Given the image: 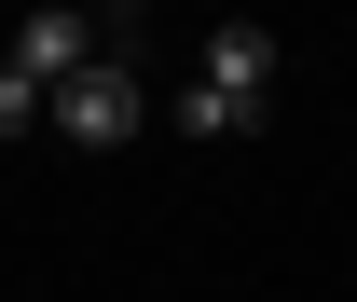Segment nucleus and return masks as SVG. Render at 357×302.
<instances>
[{"mask_svg": "<svg viewBox=\"0 0 357 302\" xmlns=\"http://www.w3.org/2000/svg\"><path fill=\"white\" fill-rule=\"evenodd\" d=\"M151 124V69H137V14H96V55L55 83V124L42 137H69V151H124V137Z\"/></svg>", "mask_w": 357, "mask_h": 302, "instance_id": "2", "label": "nucleus"}, {"mask_svg": "<svg viewBox=\"0 0 357 302\" xmlns=\"http://www.w3.org/2000/svg\"><path fill=\"white\" fill-rule=\"evenodd\" d=\"M0 55H14V69L55 96V83H69V69L96 55V14H28V28H0Z\"/></svg>", "mask_w": 357, "mask_h": 302, "instance_id": "3", "label": "nucleus"}, {"mask_svg": "<svg viewBox=\"0 0 357 302\" xmlns=\"http://www.w3.org/2000/svg\"><path fill=\"white\" fill-rule=\"evenodd\" d=\"M275 69H289V42L275 28H206V55H192V83H178V137H261L275 124Z\"/></svg>", "mask_w": 357, "mask_h": 302, "instance_id": "1", "label": "nucleus"}, {"mask_svg": "<svg viewBox=\"0 0 357 302\" xmlns=\"http://www.w3.org/2000/svg\"><path fill=\"white\" fill-rule=\"evenodd\" d=\"M42 124H55V96L28 83V69H14V55H0V137H42Z\"/></svg>", "mask_w": 357, "mask_h": 302, "instance_id": "4", "label": "nucleus"}]
</instances>
